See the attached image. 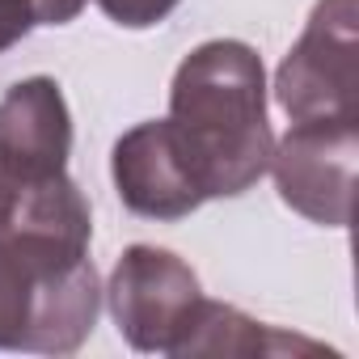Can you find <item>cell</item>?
<instances>
[{
  "label": "cell",
  "mask_w": 359,
  "mask_h": 359,
  "mask_svg": "<svg viewBox=\"0 0 359 359\" xmlns=\"http://www.w3.org/2000/svg\"><path fill=\"white\" fill-rule=\"evenodd\" d=\"M169 127L208 199H233L258 187L275 152L262 55L241 39L195 47L169 85Z\"/></svg>",
  "instance_id": "1"
},
{
  "label": "cell",
  "mask_w": 359,
  "mask_h": 359,
  "mask_svg": "<svg viewBox=\"0 0 359 359\" xmlns=\"http://www.w3.org/2000/svg\"><path fill=\"white\" fill-rule=\"evenodd\" d=\"M89 237L81 220L0 212V351H81L102 313Z\"/></svg>",
  "instance_id": "2"
},
{
  "label": "cell",
  "mask_w": 359,
  "mask_h": 359,
  "mask_svg": "<svg viewBox=\"0 0 359 359\" xmlns=\"http://www.w3.org/2000/svg\"><path fill=\"white\" fill-rule=\"evenodd\" d=\"M110 317L131 351L177 355L203 309L199 275L161 245H127L106 283Z\"/></svg>",
  "instance_id": "3"
},
{
  "label": "cell",
  "mask_w": 359,
  "mask_h": 359,
  "mask_svg": "<svg viewBox=\"0 0 359 359\" xmlns=\"http://www.w3.org/2000/svg\"><path fill=\"white\" fill-rule=\"evenodd\" d=\"M355 0H317L304 34L275 72V102L292 123L359 118V26Z\"/></svg>",
  "instance_id": "4"
},
{
  "label": "cell",
  "mask_w": 359,
  "mask_h": 359,
  "mask_svg": "<svg viewBox=\"0 0 359 359\" xmlns=\"http://www.w3.org/2000/svg\"><path fill=\"white\" fill-rule=\"evenodd\" d=\"M355 156H359V118H309L292 123L271 152L279 199L325 229L351 224L355 199Z\"/></svg>",
  "instance_id": "5"
},
{
  "label": "cell",
  "mask_w": 359,
  "mask_h": 359,
  "mask_svg": "<svg viewBox=\"0 0 359 359\" xmlns=\"http://www.w3.org/2000/svg\"><path fill=\"white\" fill-rule=\"evenodd\" d=\"M110 173L123 208L144 220H187L208 203L169 118H148L123 131L110 152Z\"/></svg>",
  "instance_id": "6"
},
{
  "label": "cell",
  "mask_w": 359,
  "mask_h": 359,
  "mask_svg": "<svg viewBox=\"0 0 359 359\" xmlns=\"http://www.w3.org/2000/svg\"><path fill=\"white\" fill-rule=\"evenodd\" d=\"M72 114L60 81L26 76L0 97V177L39 182L68 173Z\"/></svg>",
  "instance_id": "7"
},
{
  "label": "cell",
  "mask_w": 359,
  "mask_h": 359,
  "mask_svg": "<svg viewBox=\"0 0 359 359\" xmlns=\"http://www.w3.org/2000/svg\"><path fill=\"white\" fill-rule=\"evenodd\" d=\"M279 351H317V342L296 338V334H279L275 325H262L233 304L203 300L177 359H191V355H279Z\"/></svg>",
  "instance_id": "8"
},
{
  "label": "cell",
  "mask_w": 359,
  "mask_h": 359,
  "mask_svg": "<svg viewBox=\"0 0 359 359\" xmlns=\"http://www.w3.org/2000/svg\"><path fill=\"white\" fill-rule=\"evenodd\" d=\"M97 5L110 22H118L127 30H148V26L165 22L182 0H97Z\"/></svg>",
  "instance_id": "9"
},
{
  "label": "cell",
  "mask_w": 359,
  "mask_h": 359,
  "mask_svg": "<svg viewBox=\"0 0 359 359\" xmlns=\"http://www.w3.org/2000/svg\"><path fill=\"white\" fill-rule=\"evenodd\" d=\"M34 5L30 0H0V55L9 47H18L30 30H34Z\"/></svg>",
  "instance_id": "10"
},
{
  "label": "cell",
  "mask_w": 359,
  "mask_h": 359,
  "mask_svg": "<svg viewBox=\"0 0 359 359\" xmlns=\"http://www.w3.org/2000/svg\"><path fill=\"white\" fill-rule=\"evenodd\" d=\"M34 5V22L39 26H68L89 0H30Z\"/></svg>",
  "instance_id": "11"
}]
</instances>
